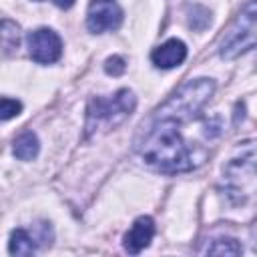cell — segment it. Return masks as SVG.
I'll use <instances>...</instances> for the list:
<instances>
[{"label": "cell", "instance_id": "cell-1", "mask_svg": "<svg viewBox=\"0 0 257 257\" xmlns=\"http://www.w3.org/2000/svg\"><path fill=\"white\" fill-rule=\"evenodd\" d=\"M179 128L181 124L169 118H149V122L143 124L137 151L147 167L159 173L177 175L193 171L205 161L207 151L189 145Z\"/></svg>", "mask_w": 257, "mask_h": 257}, {"label": "cell", "instance_id": "cell-2", "mask_svg": "<svg viewBox=\"0 0 257 257\" xmlns=\"http://www.w3.org/2000/svg\"><path fill=\"white\" fill-rule=\"evenodd\" d=\"M135 106H137V96L128 88H120L108 98L92 96L86 106V124H84L86 139L118 126L133 114Z\"/></svg>", "mask_w": 257, "mask_h": 257}, {"label": "cell", "instance_id": "cell-3", "mask_svg": "<svg viewBox=\"0 0 257 257\" xmlns=\"http://www.w3.org/2000/svg\"><path fill=\"white\" fill-rule=\"evenodd\" d=\"M213 92H215V82L211 78L189 80L165 104H161L151 118H169L179 124H185L199 114V110L207 104Z\"/></svg>", "mask_w": 257, "mask_h": 257}, {"label": "cell", "instance_id": "cell-4", "mask_svg": "<svg viewBox=\"0 0 257 257\" xmlns=\"http://www.w3.org/2000/svg\"><path fill=\"white\" fill-rule=\"evenodd\" d=\"M223 187L231 203L241 205L255 191V143H239L235 155L223 167Z\"/></svg>", "mask_w": 257, "mask_h": 257}, {"label": "cell", "instance_id": "cell-5", "mask_svg": "<svg viewBox=\"0 0 257 257\" xmlns=\"http://www.w3.org/2000/svg\"><path fill=\"white\" fill-rule=\"evenodd\" d=\"M255 32H257V4L249 0L231 28L219 42V54L223 58H237L239 54L251 50L255 46Z\"/></svg>", "mask_w": 257, "mask_h": 257}, {"label": "cell", "instance_id": "cell-6", "mask_svg": "<svg viewBox=\"0 0 257 257\" xmlns=\"http://www.w3.org/2000/svg\"><path fill=\"white\" fill-rule=\"evenodd\" d=\"M122 22V10L116 0H90L86 10V28L92 34L116 30Z\"/></svg>", "mask_w": 257, "mask_h": 257}, {"label": "cell", "instance_id": "cell-7", "mask_svg": "<svg viewBox=\"0 0 257 257\" xmlns=\"http://www.w3.org/2000/svg\"><path fill=\"white\" fill-rule=\"evenodd\" d=\"M28 52L30 58L38 64H52L62 54V40L50 28H38L28 34Z\"/></svg>", "mask_w": 257, "mask_h": 257}, {"label": "cell", "instance_id": "cell-8", "mask_svg": "<svg viewBox=\"0 0 257 257\" xmlns=\"http://www.w3.org/2000/svg\"><path fill=\"white\" fill-rule=\"evenodd\" d=\"M153 235H155V221H153L151 217L143 215V217H139V219L133 223L131 231H128V233L124 235V239H122V245H124V249H126L128 253L137 255V253H141L145 247H149Z\"/></svg>", "mask_w": 257, "mask_h": 257}, {"label": "cell", "instance_id": "cell-9", "mask_svg": "<svg viewBox=\"0 0 257 257\" xmlns=\"http://www.w3.org/2000/svg\"><path fill=\"white\" fill-rule=\"evenodd\" d=\"M187 58V46L179 38H169L151 52V60L157 68H175Z\"/></svg>", "mask_w": 257, "mask_h": 257}, {"label": "cell", "instance_id": "cell-10", "mask_svg": "<svg viewBox=\"0 0 257 257\" xmlns=\"http://www.w3.org/2000/svg\"><path fill=\"white\" fill-rule=\"evenodd\" d=\"M14 157L20 159V161H32L36 159L38 151H40V143H38V137L32 133V131H26L22 133L16 141H14Z\"/></svg>", "mask_w": 257, "mask_h": 257}, {"label": "cell", "instance_id": "cell-11", "mask_svg": "<svg viewBox=\"0 0 257 257\" xmlns=\"http://www.w3.org/2000/svg\"><path fill=\"white\" fill-rule=\"evenodd\" d=\"M8 251L12 255H32V253H36V241H34V237H30L28 231L14 229L10 235Z\"/></svg>", "mask_w": 257, "mask_h": 257}, {"label": "cell", "instance_id": "cell-12", "mask_svg": "<svg viewBox=\"0 0 257 257\" xmlns=\"http://www.w3.org/2000/svg\"><path fill=\"white\" fill-rule=\"evenodd\" d=\"M20 44V26L12 20H2L0 22V46L6 52H12Z\"/></svg>", "mask_w": 257, "mask_h": 257}, {"label": "cell", "instance_id": "cell-13", "mask_svg": "<svg viewBox=\"0 0 257 257\" xmlns=\"http://www.w3.org/2000/svg\"><path fill=\"white\" fill-rule=\"evenodd\" d=\"M205 253H209V255H239L241 245L235 239H217L205 249Z\"/></svg>", "mask_w": 257, "mask_h": 257}, {"label": "cell", "instance_id": "cell-14", "mask_svg": "<svg viewBox=\"0 0 257 257\" xmlns=\"http://www.w3.org/2000/svg\"><path fill=\"white\" fill-rule=\"evenodd\" d=\"M22 110V102L16 98H4L0 96V120H8L18 116Z\"/></svg>", "mask_w": 257, "mask_h": 257}, {"label": "cell", "instance_id": "cell-15", "mask_svg": "<svg viewBox=\"0 0 257 257\" xmlns=\"http://www.w3.org/2000/svg\"><path fill=\"white\" fill-rule=\"evenodd\" d=\"M124 68H126V64H124V58H120V56H110V58H106V62H104V70H106L108 74H112V76L122 74Z\"/></svg>", "mask_w": 257, "mask_h": 257}, {"label": "cell", "instance_id": "cell-16", "mask_svg": "<svg viewBox=\"0 0 257 257\" xmlns=\"http://www.w3.org/2000/svg\"><path fill=\"white\" fill-rule=\"evenodd\" d=\"M38 2H42V0H38ZM50 2H54L58 8H70L74 4V0H50Z\"/></svg>", "mask_w": 257, "mask_h": 257}]
</instances>
